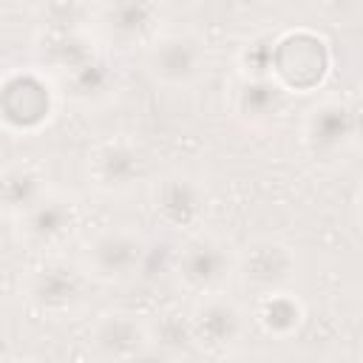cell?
I'll use <instances>...</instances> for the list:
<instances>
[{
  "label": "cell",
  "instance_id": "obj_1",
  "mask_svg": "<svg viewBox=\"0 0 363 363\" xmlns=\"http://www.w3.org/2000/svg\"><path fill=\"white\" fill-rule=\"evenodd\" d=\"M37 65L45 68L60 91L82 105H105L119 88V77L108 57V45L96 37L91 26L54 23L45 26L34 45Z\"/></svg>",
  "mask_w": 363,
  "mask_h": 363
},
{
  "label": "cell",
  "instance_id": "obj_2",
  "mask_svg": "<svg viewBox=\"0 0 363 363\" xmlns=\"http://www.w3.org/2000/svg\"><path fill=\"white\" fill-rule=\"evenodd\" d=\"M65 94L54 77L34 65L9 68L0 82V122L9 136H37L60 116Z\"/></svg>",
  "mask_w": 363,
  "mask_h": 363
},
{
  "label": "cell",
  "instance_id": "obj_3",
  "mask_svg": "<svg viewBox=\"0 0 363 363\" xmlns=\"http://www.w3.org/2000/svg\"><path fill=\"white\" fill-rule=\"evenodd\" d=\"M335 68V51L326 34L309 26H292L272 37L269 77L289 94L306 96L320 91Z\"/></svg>",
  "mask_w": 363,
  "mask_h": 363
},
{
  "label": "cell",
  "instance_id": "obj_4",
  "mask_svg": "<svg viewBox=\"0 0 363 363\" xmlns=\"http://www.w3.org/2000/svg\"><path fill=\"white\" fill-rule=\"evenodd\" d=\"M88 284L91 278L77 258L68 261L48 252L23 275V298L28 309L45 320H68L82 312L88 301Z\"/></svg>",
  "mask_w": 363,
  "mask_h": 363
},
{
  "label": "cell",
  "instance_id": "obj_5",
  "mask_svg": "<svg viewBox=\"0 0 363 363\" xmlns=\"http://www.w3.org/2000/svg\"><path fill=\"white\" fill-rule=\"evenodd\" d=\"M250 326H252L250 309L238 298L227 295V289L199 295L184 315L187 340L193 343L196 352L207 357L235 354L244 346Z\"/></svg>",
  "mask_w": 363,
  "mask_h": 363
},
{
  "label": "cell",
  "instance_id": "obj_6",
  "mask_svg": "<svg viewBox=\"0 0 363 363\" xmlns=\"http://www.w3.org/2000/svg\"><path fill=\"white\" fill-rule=\"evenodd\" d=\"M145 258L147 238L130 224H108L94 230L77 252V261L82 264L85 275L102 286L130 284L142 272Z\"/></svg>",
  "mask_w": 363,
  "mask_h": 363
},
{
  "label": "cell",
  "instance_id": "obj_7",
  "mask_svg": "<svg viewBox=\"0 0 363 363\" xmlns=\"http://www.w3.org/2000/svg\"><path fill=\"white\" fill-rule=\"evenodd\" d=\"M147 173H150L147 153L136 139L125 133L102 136L91 142L82 159V176L88 187L108 199L130 196L147 182Z\"/></svg>",
  "mask_w": 363,
  "mask_h": 363
},
{
  "label": "cell",
  "instance_id": "obj_8",
  "mask_svg": "<svg viewBox=\"0 0 363 363\" xmlns=\"http://www.w3.org/2000/svg\"><path fill=\"white\" fill-rule=\"evenodd\" d=\"M235 261L238 247L230 238L201 227L190 233L179 247L173 258V278L193 298L221 292L235 278Z\"/></svg>",
  "mask_w": 363,
  "mask_h": 363
},
{
  "label": "cell",
  "instance_id": "obj_9",
  "mask_svg": "<svg viewBox=\"0 0 363 363\" xmlns=\"http://www.w3.org/2000/svg\"><path fill=\"white\" fill-rule=\"evenodd\" d=\"M145 74L153 85L167 91L193 88L210 65L207 40L193 28H164L142 51Z\"/></svg>",
  "mask_w": 363,
  "mask_h": 363
},
{
  "label": "cell",
  "instance_id": "obj_10",
  "mask_svg": "<svg viewBox=\"0 0 363 363\" xmlns=\"http://www.w3.org/2000/svg\"><path fill=\"white\" fill-rule=\"evenodd\" d=\"M147 207L159 227L170 233H196L201 230L210 210V187L201 173L193 170H167L150 182Z\"/></svg>",
  "mask_w": 363,
  "mask_h": 363
},
{
  "label": "cell",
  "instance_id": "obj_11",
  "mask_svg": "<svg viewBox=\"0 0 363 363\" xmlns=\"http://www.w3.org/2000/svg\"><path fill=\"white\" fill-rule=\"evenodd\" d=\"M301 269V252L278 235H252L238 247L235 281L250 295L289 289L298 284Z\"/></svg>",
  "mask_w": 363,
  "mask_h": 363
},
{
  "label": "cell",
  "instance_id": "obj_12",
  "mask_svg": "<svg viewBox=\"0 0 363 363\" xmlns=\"http://www.w3.org/2000/svg\"><path fill=\"white\" fill-rule=\"evenodd\" d=\"M164 0H99L94 31L108 48H147L164 31Z\"/></svg>",
  "mask_w": 363,
  "mask_h": 363
},
{
  "label": "cell",
  "instance_id": "obj_13",
  "mask_svg": "<svg viewBox=\"0 0 363 363\" xmlns=\"http://www.w3.org/2000/svg\"><path fill=\"white\" fill-rule=\"evenodd\" d=\"M150 323L130 309H105L88 329V352L94 360H142L153 354Z\"/></svg>",
  "mask_w": 363,
  "mask_h": 363
},
{
  "label": "cell",
  "instance_id": "obj_14",
  "mask_svg": "<svg viewBox=\"0 0 363 363\" xmlns=\"http://www.w3.org/2000/svg\"><path fill=\"white\" fill-rule=\"evenodd\" d=\"M357 139V111L337 96H323L306 108L301 122V142L312 159H335Z\"/></svg>",
  "mask_w": 363,
  "mask_h": 363
},
{
  "label": "cell",
  "instance_id": "obj_15",
  "mask_svg": "<svg viewBox=\"0 0 363 363\" xmlns=\"http://www.w3.org/2000/svg\"><path fill=\"white\" fill-rule=\"evenodd\" d=\"M14 224H17V235L26 247H31L37 252H54L79 227V204L74 196L51 190L43 201H37Z\"/></svg>",
  "mask_w": 363,
  "mask_h": 363
},
{
  "label": "cell",
  "instance_id": "obj_16",
  "mask_svg": "<svg viewBox=\"0 0 363 363\" xmlns=\"http://www.w3.org/2000/svg\"><path fill=\"white\" fill-rule=\"evenodd\" d=\"M289 94L272 77L235 74L227 88V108L244 128H267L286 111Z\"/></svg>",
  "mask_w": 363,
  "mask_h": 363
},
{
  "label": "cell",
  "instance_id": "obj_17",
  "mask_svg": "<svg viewBox=\"0 0 363 363\" xmlns=\"http://www.w3.org/2000/svg\"><path fill=\"white\" fill-rule=\"evenodd\" d=\"M250 318L261 335L272 340H292L306 326V303L295 292V286L272 289V292L252 295Z\"/></svg>",
  "mask_w": 363,
  "mask_h": 363
},
{
  "label": "cell",
  "instance_id": "obj_18",
  "mask_svg": "<svg viewBox=\"0 0 363 363\" xmlns=\"http://www.w3.org/2000/svg\"><path fill=\"white\" fill-rule=\"evenodd\" d=\"M51 179L43 164L34 159H14L3 167L0 176V201L9 221H17L26 216L37 201H43L51 193Z\"/></svg>",
  "mask_w": 363,
  "mask_h": 363
},
{
  "label": "cell",
  "instance_id": "obj_19",
  "mask_svg": "<svg viewBox=\"0 0 363 363\" xmlns=\"http://www.w3.org/2000/svg\"><path fill=\"white\" fill-rule=\"evenodd\" d=\"M272 37H275V34H252V37L235 51V74H247V77H269Z\"/></svg>",
  "mask_w": 363,
  "mask_h": 363
},
{
  "label": "cell",
  "instance_id": "obj_20",
  "mask_svg": "<svg viewBox=\"0 0 363 363\" xmlns=\"http://www.w3.org/2000/svg\"><path fill=\"white\" fill-rule=\"evenodd\" d=\"M360 218H363V196H360Z\"/></svg>",
  "mask_w": 363,
  "mask_h": 363
}]
</instances>
